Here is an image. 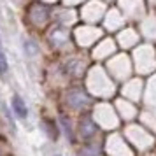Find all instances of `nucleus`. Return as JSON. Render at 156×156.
<instances>
[{
	"mask_svg": "<svg viewBox=\"0 0 156 156\" xmlns=\"http://www.w3.org/2000/svg\"><path fill=\"white\" fill-rule=\"evenodd\" d=\"M9 70V63H7V58L4 53H0V74H5Z\"/></svg>",
	"mask_w": 156,
	"mask_h": 156,
	"instance_id": "7",
	"label": "nucleus"
},
{
	"mask_svg": "<svg viewBox=\"0 0 156 156\" xmlns=\"http://www.w3.org/2000/svg\"><path fill=\"white\" fill-rule=\"evenodd\" d=\"M60 123H62V126H63L65 133H67V137L72 140V130H70V123H69V119L65 118V116H62V119H60Z\"/></svg>",
	"mask_w": 156,
	"mask_h": 156,
	"instance_id": "5",
	"label": "nucleus"
},
{
	"mask_svg": "<svg viewBox=\"0 0 156 156\" xmlns=\"http://www.w3.org/2000/svg\"><path fill=\"white\" fill-rule=\"evenodd\" d=\"M83 154L84 156H98V147L97 146H86L83 149Z\"/></svg>",
	"mask_w": 156,
	"mask_h": 156,
	"instance_id": "6",
	"label": "nucleus"
},
{
	"mask_svg": "<svg viewBox=\"0 0 156 156\" xmlns=\"http://www.w3.org/2000/svg\"><path fill=\"white\" fill-rule=\"evenodd\" d=\"M44 125H48V133H49V137L53 140H56L58 139V128L55 126V123L48 119V121H44Z\"/></svg>",
	"mask_w": 156,
	"mask_h": 156,
	"instance_id": "4",
	"label": "nucleus"
},
{
	"mask_svg": "<svg viewBox=\"0 0 156 156\" xmlns=\"http://www.w3.org/2000/svg\"><path fill=\"white\" fill-rule=\"evenodd\" d=\"M86 95H83V93L79 91V90H74V91H70V95H69V102H70V105L72 107H81V105H84L86 104Z\"/></svg>",
	"mask_w": 156,
	"mask_h": 156,
	"instance_id": "3",
	"label": "nucleus"
},
{
	"mask_svg": "<svg viewBox=\"0 0 156 156\" xmlns=\"http://www.w3.org/2000/svg\"><path fill=\"white\" fill-rule=\"evenodd\" d=\"M12 111H14V114L18 118H21V119H25V118L28 116V109L25 105L23 98L18 97V95H14V98H12Z\"/></svg>",
	"mask_w": 156,
	"mask_h": 156,
	"instance_id": "2",
	"label": "nucleus"
},
{
	"mask_svg": "<svg viewBox=\"0 0 156 156\" xmlns=\"http://www.w3.org/2000/svg\"><path fill=\"white\" fill-rule=\"evenodd\" d=\"M79 132H81V135H83L84 139H91L93 135H95V132H97L95 121H93L90 116H84V118L81 119V123H79Z\"/></svg>",
	"mask_w": 156,
	"mask_h": 156,
	"instance_id": "1",
	"label": "nucleus"
}]
</instances>
